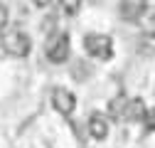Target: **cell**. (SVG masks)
<instances>
[{
  "instance_id": "obj_12",
  "label": "cell",
  "mask_w": 155,
  "mask_h": 148,
  "mask_svg": "<svg viewBox=\"0 0 155 148\" xmlns=\"http://www.w3.org/2000/svg\"><path fill=\"white\" fill-rule=\"evenodd\" d=\"M5 25H8V8L0 5V32H5Z\"/></svg>"
},
{
  "instance_id": "obj_8",
  "label": "cell",
  "mask_w": 155,
  "mask_h": 148,
  "mask_svg": "<svg viewBox=\"0 0 155 148\" xmlns=\"http://www.w3.org/2000/svg\"><path fill=\"white\" fill-rule=\"evenodd\" d=\"M126 104H128V99H126L123 94H118L116 99H111V104H108V114H111L113 121L123 119V109H126Z\"/></svg>"
},
{
  "instance_id": "obj_2",
  "label": "cell",
  "mask_w": 155,
  "mask_h": 148,
  "mask_svg": "<svg viewBox=\"0 0 155 148\" xmlns=\"http://www.w3.org/2000/svg\"><path fill=\"white\" fill-rule=\"evenodd\" d=\"M84 49L91 54L94 59H101V62L113 57V42H111L108 35H99V32L86 35L84 37Z\"/></svg>"
},
{
  "instance_id": "obj_13",
  "label": "cell",
  "mask_w": 155,
  "mask_h": 148,
  "mask_svg": "<svg viewBox=\"0 0 155 148\" xmlns=\"http://www.w3.org/2000/svg\"><path fill=\"white\" fill-rule=\"evenodd\" d=\"M32 3H35V5H37V8H47V5H49V3H52V0H32Z\"/></svg>"
},
{
  "instance_id": "obj_3",
  "label": "cell",
  "mask_w": 155,
  "mask_h": 148,
  "mask_svg": "<svg viewBox=\"0 0 155 148\" xmlns=\"http://www.w3.org/2000/svg\"><path fill=\"white\" fill-rule=\"evenodd\" d=\"M69 52H71V45H69V35L64 32H57L49 37L47 42V59L52 64H64L69 59Z\"/></svg>"
},
{
  "instance_id": "obj_5",
  "label": "cell",
  "mask_w": 155,
  "mask_h": 148,
  "mask_svg": "<svg viewBox=\"0 0 155 148\" xmlns=\"http://www.w3.org/2000/svg\"><path fill=\"white\" fill-rule=\"evenodd\" d=\"M145 0H121V5H118V12L126 22H138L140 20V15L145 12Z\"/></svg>"
},
{
  "instance_id": "obj_7",
  "label": "cell",
  "mask_w": 155,
  "mask_h": 148,
  "mask_svg": "<svg viewBox=\"0 0 155 148\" xmlns=\"http://www.w3.org/2000/svg\"><path fill=\"white\" fill-rule=\"evenodd\" d=\"M89 133H91V138H96V141H104V138L108 136V121H106L101 114H94V116L89 119Z\"/></svg>"
},
{
  "instance_id": "obj_1",
  "label": "cell",
  "mask_w": 155,
  "mask_h": 148,
  "mask_svg": "<svg viewBox=\"0 0 155 148\" xmlns=\"http://www.w3.org/2000/svg\"><path fill=\"white\" fill-rule=\"evenodd\" d=\"M0 42H3V49H5L8 54H12V57H27V54H30V47H32L27 32H22L20 27L3 32Z\"/></svg>"
},
{
  "instance_id": "obj_10",
  "label": "cell",
  "mask_w": 155,
  "mask_h": 148,
  "mask_svg": "<svg viewBox=\"0 0 155 148\" xmlns=\"http://www.w3.org/2000/svg\"><path fill=\"white\" fill-rule=\"evenodd\" d=\"M59 8L64 15H76L81 10V0H59Z\"/></svg>"
},
{
  "instance_id": "obj_9",
  "label": "cell",
  "mask_w": 155,
  "mask_h": 148,
  "mask_svg": "<svg viewBox=\"0 0 155 148\" xmlns=\"http://www.w3.org/2000/svg\"><path fill=\"white\" fill-rule=\"evenodd\" d=\"M138 22L145 27L148 35H153V30H155V10H153V8H145V12L140 15V20H138Z\"/></svg>"
},
{
  "instance_id": "obj_6",
  "label": "cell",
  "mask_w": 155,
  "mask_h": 148,
  "mask_svg": "<svg viewBox=\"0 0 155 148\" xmlns=\"http://www.w3.org/2000/svg\"><path fill=\"white\" fill-rule=\"evenodd\" d=\"M145 104H143V99H128V104H126V109H123V121H140L143 116H145Z\"/></svg>"
},
{
  "instance_id": "obj_4",
  "label": "cell",
  "mask_w": 155,
  "mask_h": 148,
  "mask_svg": "<svg viewBox=\"0 0 155 148\" xmlns=\"http://www.w3.org/2000/svg\"><path fill=\"white\" fill-rule=\"evenodd\" d=\"M52 104H54V109L59 111L62 116H71V111L76 109V96L71 94L69 89H54Z\"/></svg>"
},
{
  "instance_id": "obj_11",
  "label": "cell",
  "mask_w": 155,
  "mask_h": 148,
  "mask_svg": "<svg viewBox=\"0 0 155 148\" xmlns=\"http://www.w3.org/2000/svg\"><path fill=\"white\" fill-rule=\"evenodd\" d=\"M143 119H145V128H148V131H155V106L145 111Z\"/></svg>"
}]
</instances>
